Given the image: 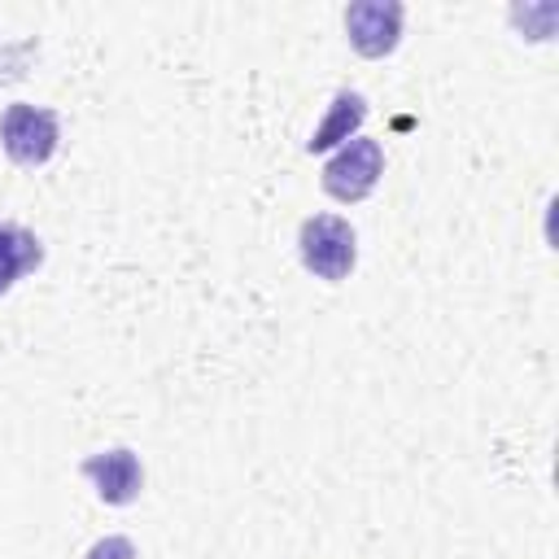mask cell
I'll list each match as a JSON object with an SVG mask.
<instances>
[{
    "mask_svg": "<svg viewBox=\"0 0 559 559\" xmlns=\"http://www.w3.org/2000/svg\"><path fill=\"white\" fill-rule=\"evenodd\" d=\"M297 249H301V262L306 271H314L319 280H345L354 271V258H358V245H354V227L336 214H314L301 223V236H297Z\"/></svg>",
    "mask_w": 559,
    "mask_h": 559,
    "instance_id": "1",
    "label": "cell"
},
{
    "mask_svg": "<svg viewBox=\"0 0 559 559\" xmlns=\"http://www.w3.org/2000/svg\"><path fill=\"white\" fill-rule=\"evenodd\" d=\"M57 114L35 105H9L0 118V144L17 166H44L57 153Z\"/></svg>",
    "mask_w": 559,
    "mask_h": 559,
    "instance_id": "2",
    "label": "cell"
},
{
    "mask_svg": "<svg viewBox=\"0 0 559 559\" xmlns=\"http://www.w3.org/2000/svg\"><path fill=\"white\" fill-rule=\"evenodd\" d=\"M380 175H384V153H380V144L367 140V135H354V140L323 166V188H328V197H336V201H362V197L380 183Z\"/></svg>",
    "mask_w": 559,
    "mask_h": 559,
    "instance_id": "3",
    "label": "cell"
},
{
    "mask_svg": "<svg viewBox=\"0 0 559 559\" xmlns=\"http://www.w3.org/2000/svg\"><path fill=\"white\" fill-rule=\"evenodd\" d=\"M345 31H349V44L362 57H384V52H393L397 31H402V4H393V0H358V4L345 9Z\"/></svg>",
    "mask_w": 559,
    "mask_h": 559,
    "instance_id": "4",
    "label": "cell"
},
{
    "mask_svg": "<svg viewBox=\"0 0 559 559\" xmlns=\"http://www.w3.org/2000/svg\"><path fill=\"white\" fill-rule=\"evenodd\" d=\"M83 476L96 485V493L109 502V507H127L140 485H144V472H140V459L131 450H105V454H92L83 459Z\"/></svg>",
    "mask_w": 559,
    "mask_h": 559,
    "instance_id": "5",
    "label": "cell"
},
{
    "mask_svg": "<svg viewBox=\"0 0 559 559\" xmlns=\"http://www.w3.org/2000/svg\"><path fill=\"white\" fill-rule=\"evenodd\" d=\"M39 258H44L39 240H35L26 227L4 223V227H0V293H9L17 275L35 271V266H39Z\"/></svg>",
    "mask_w": 559,
    "mask_h": 559,
    "instance_id": "6",
    "label": "cell"
},
{
    "mask_svg": "<svg viewBox=\"0 0 559 559\" xmlns=\"http://www.w3.org/2000/svg\"><path fill=\"white\" fill-rule=\"evenodd\" d=\"M362 118H367L362 96H358V92H341V96L332 100V114H328V118L314 127V135L306 140V148H310V153H323V148H332V144L349 140V131H354Z\"/></svg>",
    "mask_w": 559,
    "mask_h": 559,
    "instance_id": "7",
    "label": "cell"
},
{
    "mask_svg": "<svg viewBox=\"0 0 559 559\" xmlns=\"http://www.w3.org/2000/svg\"><path fill=\"white\" fill-rule=\"evenodd\" d=\"M83 559H135V546L127 537H100Z\"/></svg>",
    "mask_w": 559,
    "mask_h": 559,
    "instance_id": "8",
    "label": "cell"
}]
</instances>
